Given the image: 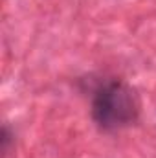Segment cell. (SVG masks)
<instances>
[{
    "label": "cell",
    "mask_w": 156,
    "mask_h": 158,
    "mask_svg": "<svg viewBox=\"0 0 156 158\" xmlns=\"http://www.w3.org/2000/svg\"><path fill=\"white\" fill-rule=\"evenodd\" d=\"M92 112L97 125L107 131L130 125L138 114L134 92L121 83H112L97 92Z\"/></svg>",
    "instance_id": "cell-1"
}]
</instances>
